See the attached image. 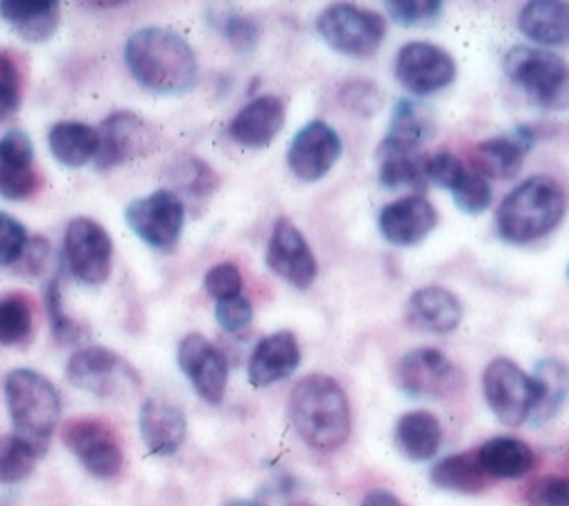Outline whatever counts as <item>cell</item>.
<instances>
[{
  "instance_id": "5b68a950",
  "label": "cell",
  "mask_w": 569,
  "mask_h": 506,
  "mask_svg": "<svg viewBox=\"0 0 569 506\" xmlns=\"http://www.w3.org/2000/svg\"><path fill=\"white\" fill-rule=\"evenodd\" d=\"M505 72L513 87L542 111H569V63L542 48L513 46L505 54Z\"/></svg>"
},
{
  "instance_id": "d4e9b609",
  "label": "cell",
  "mask_w": 569,
  "mask_h": 506,
  "mask_svg": "<svg viewBox=\"0 0 569 506\" xmlns=\"http://www.w3.org/2000/svg\"><path fill=\"white\" fill-rule=\"evenodd\" d=\"M396 446L413 464L430 462L443 446V427L430 411H407L396 425Z\"/></svg>"
},
{
  "instance_id": "681fc988",
  "label": "cell",
  "mask_w": 569,
  "mask_h": 506,
  "mask_svg": "<svg viewBox=\"0 0 569 506\" xmlns=\"http://www.w3.org/2000/svg\"><path fill=\"white\" fill-rule=\"evenodd\" d=\"M360 506H405V504H402L393 493L378 488V490L367 493Z\"/></svg>"
},
{
  "instance_id": "f6af8a7d",
  "label": "cell",
  "mask_w": 569,
  "mask_h": 506,
  "mask_svg": "<svg viewBox=\"0 0 569 506\" xmlns=\"http://www.w3.org/2000/svg\"><path fill=\"white\" fill-rule=\"evenodd\" d=\"M177 183L186 190V195L206 197V195L212 192V188L218 186V177H216V172H212L203 161H199V159H186V161L179 166Z\"/></svg>"
},
{
  "instance_id": "ab89813d",
  "label": "cell",
  "mask_w": 569,
  "mask_h": 506,
  "mask_svg": "<svg viewBox=\"0 0 569 506\" xmlns=\"http://www.w3.org/2000/svg\"><path fill=\"white\" fill-rule=\"evenodd\" d=\"M28 242H30V236L17 217L0 212V267L14 269V265L26 254Z\"/></svg>"
},
{
  "instance_id": "f546056e",
  "label": "cell",
  "mask_w": 569,
  "mask_h": 506,
  "mask_svg": "<svg viewBox=\"0 0 569 506\" xmlns=\"http://www.w3.org/2000/svg\"><path fill=\"white\" fill-rule=\"evenodd\" d=\"M486 475L495 479H520L531 473L536 455L529 444L516 437H495L477 448Z\"/></svg>"
},
{
  "instance_id": "2e32d148",
  "label": "cell",
  "mask_w": 569,
  "mask_h": 506,
  "mask_svg": "<svg viewBox=\"0 0 569 506\" xmlns=\"http://www.w3.org/2000/svg\"><path fill=\"white\" fill-rule=\"evenodd\" d=\"M267 267L278 278L290 282L297 289H308L317 280V258L303 234L288 220V217H280L273 225L267 245Z\"/></svg>"
},
{
  "instance_id": "52a82bcc",
  "label": "cell",
  "mask_w": 569,
  "mask_h": 506,
  "mask_svg": "<svg viewBox=\"0 0 569 506\" xmlns=\"http://www.w3.org/2000/svg\"><path fill=\"white\" fill-rule=\"evenodd\" d=\"M66 380L98 398H120L140 389V376L124 357L104 346H84L70 355Z\"/></svg>"
},
{
  "instance_id": "30bf717a",
  "label": "cell",
  "mask_w": 569,
  "mask_h": 506,
  "mask_svg": "<svg viewBox=\"0 0 569 506\" xmlns=\"http://www.w3.org/2000/svg\"><path fill=\"white\" fill-rule=\"evenodd\" d=\"M61 437L66 448L98 479H113L124 464L118 431L100 418H73L63 423Z\"/></svg>"
},
{
  "instance_id": "7a4b0ae2",
  "label": "cell",
  "mask_w": 569,
  "mask_h": 506,
  "mask_svg": "<svg viewBox=\"0 0 569 506\" xmlns=\"http://www.w3.org/2000/svg\"><path fill=\"white\" fill-rule=\"evenodd\" d=\"M290 420L301 441L321 455L341 450L352 431L348 396L326 374L306 376L295 385L290 394Z\"/></svg>"
},
{
  "instance_id": "603a6c76",
  "label": "cell",
  "mask_w": 569,
  "mask_h": 506,
  "mask_svg": "<svg viewBox=\"0 0 569 506\" xmlns=\"http://www.w3.org/2000/svg\"><path fill=\"white\" fill-rule=\"evenodd\" d=\"M138 429L142 444L152 455L170 457L188 437V420L179 405L163 398H150L140 407Z\"/></svg>"
},
{
  "instance_id": "7dc6e473",
  "label": "cell",
  "mask_w": 569,
  "mask_h": 506,
  "mask_svg": "<svg viewBox=\"0 0 569 506\" xmlns=\"http://www.w3.org/2000/svg\"><path fill=\"white\" fill-rule=\"evenodd\" d=\"M216 319L218 324L227 330V333H240L244 328L251 326L253 321V306L249 299L233 297V299H224L218 301L216 306Z\"/></svg>"
},
{
  "instance_id": "8fae6325",
  "label": "cell",
  "mask_w": 569,
  "mask_h": 506,
  "mask_svg": "<svg viewBox=\"0 0 569 506\" xmlns=\"http://www.w3.org/2000/svg\"><path fill=\"white\" fill-rule=\"evenodd\" d=\"M124 220L148 247L170 251L183 234L186 206L172 190H157L148 197L133 199L124 210Z\"/></svg>"
},
{
  "instance_id": "4dcf8cb0",
  "label": "cell",
  "mask_w": 569,
  "mask_h": 506,
  "mask_svg": "<svg viewBox=\"0 0 569 506\" xmlns=\"http://www.w3.org/2000/svg\"><path fill=\"white\" fill-rule=\"evenodd\" d=\"M430 479L441 490H450L459 495H479L492 484V479L486 475L479 462L477 448L441 459L430 470Z\"/></svg>"
},
{
  "instance_id": "83f0119b",
  "label": "cell",
  "mask_w": 569,
  "mask_h": 506,
  "mask_svg": "<svg viewBox=\"0 0 569 506\" xmlns=\"http://www.w3.org/2000/svg\"><path fill=\"white\" fill-rule=\"evenodd\" d=\"M435 120L425 107L413 100L396 102L389 120V131L380 145V150H405L420 152L422 142L432 136Z\"/></svg>"
},
{
  "instance_id": "6da1fadb",
  "label": "cell",
  "mask_w": 569,
  "mask_h": 506,
  "mask_svg": "<svg viewBox=\"0 0 569 506\" xmlns=\"http://www.w3.org/2000/svg\"><path fill=\"white\" fill-rule=\"evenodd\" d=\"M131 78L152 93L183 96L197 87L199 63L192 46L166 28H142L124 46Z\"/></svg>"
},
{
  "instance_id": "9a60e30c",
  "label": "cell",
  "mask_w": 569,
  "mask_h": 506,
  "mask_svg": "<svg viewBox=\"0 0 569 506\" xmlns=\"http://www.w3.org/2000/svg\"><path fill=\"white\" fill-rule=\"evenodd\" d=\"M177 361L201 400L208 405H222L229 387V365L216 344L192 333L181 339Z\"/></svg>"
},
{
  "instance_id": "f907efd6",
  "label": "cell",
  "mask_w": 569,
  "mask_h": 506,
  "mask_svg": "<svg viewBox=\"0 0 569 506\" xmlns=\"http://www.w3.org/2000/svg\"><path fill=\"white\" fill-rule=\"evenodd\" d=\"M224 506H262V504H258V502H253V499H231V502H227Z\"/></svg>"
},
{
  "instance_id": "277c9868",
  "label": "cell",
  "mask_w": 569,
  "mask_h": 506,
  "mask_svg": "<svg viewBox=\"0 0 569 506\" xmlns=\"http://www.w3.org/2000/svg\"><path fill=\"white\" fill-rule=\"evenodd\" d=\"M6 400L14 425V441L34 462L41 459L61 418L57 387L39 371L14 369L6 380Z\"/></svg>"
},
{
  "instance_id": "8992f818",
  "label": "cell",
  "mask_w": 569,
  "mask_h": 506,
  "mask_svg": "<svg viewBox=\"0 0 569 506\" xmlns=\"http://www.w3.org/2000/svg\"><path fill=\"white\" fill-rule=\"evenodd\" d=\"M315 26L328 48L355 59L373 57L387 37V19L382 14L350 3L328 6Z\"/></svg>"
},
{
  "instance_id": "7c38bea8",
  "label": "cell",
  "mask_w": 569,
  "mask_h": 506,
  "mask_svg": "<svg viewBox=\"0 0 569 506\" xmlns=\"http://www.w3.org/2000/svg\"><path fill=\"white\" fill-rule=\"evenodd\" d=\"M396 80L418 98L435 96L457 80L455 57L430 41L405 43L396 54Z\"/></svg>"
},
{
  "instance_id": "ee69618b",
  "label": "cell",
  "mask_w": 569,
  "mask_h": 506,
  "mask_svg": "<svg viewBox=\"0 0 569 506\" xmlns=\"http://www.w3.org/2000/svg\"><path fill=\"white\" fill-rule=\"evenodd\" d=\"M466 170L468 168L452 152H437L432 157H427V166H425L427 183H435L446 190H452L459 183V179L466 175Z\"/></svg>"
},
{
  "instance_id": "f5cc1de1",
  "label": "cell",
  "mask_w": 569,
  "mask_h": 506,
  "mask_svg": "<svg viewBox=\"0 0 569 506\" xmlns=\"http://www.w3.org/2000/svg\"><path fill=\"white\" fill-rule=\"evenodd\" d=\"M567 276H569V265H567Z\"/></svg>"
},
{
  "instance_id": "d6a6232c",
  "label": "cell",
  "mask_w": 569,
  "mask_h": 506,
  "mask_svg": "<svg viewBox=\"0 0 569 506\" xmlns=\"http://www.w3.org/2000/svg\"><path fill=\"white\" fill-rule=\"evenodd\" d=\"M380 183L389 190L409 188L425 190L427 186V157L422 152H405V150H380Z\"/></svg>"
},
{
  "instance_id": "4fadbf2b",
  "label": "cell",
  "mask_w": 569,
  "mask_h": 506,
  "mask_svg": "<svg viewBox=\"0 0 569 506\" xmlns=\"http://www.w3.org/2000/svg\"><path fill=\"white\" fill-rule=\"evenodd\" d=\"M63 260L80 282L91 287L102 285L113 265L111 236L91 217H76L63 234Z\"/></svg>"
},
{
  "instance_id": "e575fe53",
  "label": "cell",
  "mask_w": 569,
  "mask_h": 506,
  "mask_svg": "<svg viewBox=\"0 0 569 506\" xmlns=\"http://www.w3.org/2000/svg\"><path fill=\"white\" fill-rule=\"evenodd\" d=\"M43 301H46V312H48V319H50L52 335L59 344L68 346V344H80L82 339H87V335H89L87 328L63 310V297H61L57 278H52L46 285Z\"/></svg>"
},
{
  "instance_id": "ffe728a7",
  "label": "cell",
  "mask_w": 569,
  "mask_h": 506,
  "mask_svg": "<svg viewBox=\"0 0 569 506\" xmlns=\"http://www.w3.org/2000/svg\"><path fill=\"white\" fill-rule=\"evenodd\" d=\"M533 131L529 127H518L511 133L492 136L481 142L472 152L475 170L486 179L511 181L520 175L527 155L533 150Z\"/></svg>"
},
{
  "instance_id": "4316f807",
  "label": "cell",
  "mask_w": 569,
  "mask_h": 506,
  "mask_svg": "<svg viewBox=\"0 0 569 506\" xmlns=\"http://www.w3.org/2000/svg\"><path fill=\"white\" fill-rule=\"evenodd\" d=\"M48 148L61 166L82 168L98 159L100 131L84 122L63 120L52 125L48 133Z\"/></svg>"
},
{
  "instance_id": "44dd1931",
  "label": "cell",
  "mask_w": 569,
  "mask_h": 506,
  "mask_svg": "<svg viewBox=\"0 0 569 506\" xmlns=\"http://www.w3.org/2000/svg\"><path fill=\"white\" fill-rule=\"evenodd\" d=\"M301 365V346L295 333L280 330L260 339L249 357V380L253 387H271L288 380Z\"/></svg>"
},
{
  "instance_id": "f1b7e54d",
  "label": "cell",
  "mask_w": 569,
  "mask_h": 506,
  "mask_svg": "<svg viewBox=\"0 0 569 506\" xmlns=\"http://www.w3.org/2000/svg\"><path fill=\"white\" fill-rule=\"evenodd\" d=\"M0 17L8 21V26L14 28V32L30 41V43H43L54 37L59 30V3H30V0H3L0 3Z\"/></svg>"
},
{
  "instance_id": "d6986e66",
  "label": "cell",
  "mask_w": 569,
  "mask_h": 506,
  "mask_svg": "<svg viewBox=\"0 0 569 506\" xmlns=\"http://www.w3.org/2000/svg\"><path fill=\"white\" fill-rule=\"evenodd\" d=\"M439 225V212L422 195L400 197L380 212V234L393 247H413L430 236Z\"/></svg>"
},
{
  "instance_id": "d590c367",
  "label": "cell",
  "mask_w": 569,
  "mask_h": 506,
  "mask_svg": "<svg viewBox=\"0 0 569 506\" xmlns=\"http://www.w3.org/2000/svg\"><path fill=\"white\" fill-rule=\"evenodd\" d=\"M23 102V72L19 61L0 52V122L17 116Z\"/></svg>"
},
{
  "instance_id": "ba28073f",
  "label": "cell",
  "mask_w": 569,
  "mask_h": 506,
  "mask_svg": "<svg viewBox=\"0 0 569 506\" xmlns=\"http://www.w3.org/2000/svg\"><path fill=\"white\" fill-rule=\"evenodd\" d=\"M483 398L490 411L507 427H520L531 420L538 403L536 378L509 357H495L481 378Z\"/></svg>"
},
{
  "instance_id": "5bb4252c",
  "label": "cell",
  "mask_w": 569,
  "mask_h": 506,
  "mask_svg": "<svg viewBox=\"0 0 569 506\" xmlns=\"http://www.w3.org/2000/svg\"><path fill=\"white\" fill-rule=\"evenodd\" d=\"M98 168L111 170L152 155L159 148L154 127L133 111H116L100 125Z\"/></svg>"
},
{
  "instance_id": "7bdbcfd3",
  "label": "cell",
  "mask_w": 569,
  "mask_h": 506,
  "mask_svg": "<svg viewBox=\"0 0 569 506\" xmlns=\"http://www.w3.org/2000/svg\"><path fill=\"white\" fill-rule=\"evenodd\" d=\"M527 506H569V477H540L525 490Z\"/></svg>"
},
{
  "instance_id": "3957f363",
  "label": "cell",
  "mask_w": 569,
  "mask_h": 506,
  "mask_svg": "<svg viewBox=\"0 0 569 506\" xmlns=\"http://www.w3.org/2000/svg\"><path fill=\"white\" fill-rule=\"evenodd\" d=\"M567 212V195L562 186L536 175L518 183L497 208L495 229L505 242L522 247L549 236Z\"/></svg>"
},
{
  "instance_id": "74e56055",
  "label": "cell",
  "mask_w": 569,
  "mask_h": 506,
  "mask_svg": "<svg viewBox=\"0 0 569 506\" xmlns=\"http://www.w3.org/2000/svg\"><path fill=\"white\" fill-rule=\"evenodd\" d=\"M455 197V204L466 215H479L492 204V188L483 175L477 170H466V175L459 179V183L450 190Z\"/></svg>"
},
{
  "instance_id": "ac0fdd59",
  "label": "cell",
  "mask_w": 569,
  "mask_h": 506,
  "mask_svg": "<svg viewBox=\"0 0 569 506\" xmlns=\"http://www.w3.org/2000/svg\"><path fill=\"white\" fill-rule=\"evenodd\" d=\"M43 177L34 168V148L26 131L12 129L0 138V195L10 201L34 197Z\"/></svg>"
},
{
  "instance_id": "7402d4cb",
  "label": "cell",
  "mask_w": 569,
  "mask_h": 506,
  "mask_svg": "<svg viewBox=\"0 0 569 506\" xmlns=\"http://www.w3.org/2000/svg\"><path fill=\"white\" fill-rule=\"evenodd\" d=\"M463 319V306L450 289L430 285L420 287L405 304V321L420 333L448 335L459 328Z\"/></svg>"
},
{
  "instance_id": "1f68e13d",
  "label": "cell",
  "mask_w": 569,
  "mask_h": 506,
  "mask_svg": "<svg viewBox=\"0 0 569 506\" xmlns=\"http://www.w3.org/2000/svg\"><path fill=\"white\" fill-rule=\"evenodd\" d=\"M538 385V403L531 414L533 425L549 423L569 396V369L560 359H540L533 371Z\"/></svg>"
},
{
  "instance_id": "b9f144b4",
  "label": "cell",
  "mask_w": 569,
  "mask_h": 506,
  "mask_svg": "<svg viewBox=\"0 0 569 506\" xmlns=\"http://www.w3.org/2000/svg\"><path fill=\"white\" fill-rule=\"evenodd\" d=\"M222 34L227 37V41L240 50V52H253L260 43L262 37V28L253 17L240 14V12H231L222 19Z\"/></svg>"
},
{
  "instance_id": "484cf974",
  "label": "cell",
  "mask_w": 569,
  "mask_h": 506,
  "mask_svg": "<svg viewBox=\"0 0 569 506\" xmlns=\"http://www.w3.org/2000/svg\"><path fill=\"white\" fill-rule=\"evenodd\" d=\"M520 32L540 46L569 43V3L562 0H531L518 14Z\"/></svg>"
},
{
  "instance_id": "836d02e7",
  "label": "cell",
  "mask_w": 569,
  "mask_h": 506,
  "mask_svg": "<svg viewBox=\"0 0 569 506\" xmlns=\"http://www.w3.org/2000/svg\"><path fill=\"white\" fill-rule=\"evenodd\" d=\"M32 333V304L26 295L0 299V344L19 346Z\"/></svg>"
},
{
  "instance_id": "816d5d0a",
  "label": "cell",
  "mask_w": 569,
  "mask_h": 506,
  "mask_svg": "<svg viewBox=\"0 0 569 506\" xmlns=\"http://www.w3.org/2000/svg\"><path fill=\"white\" fill-rule=\"evenodd\" d=\"M295 506H317V504H308V502H306V504H295Z\"/></svg>"
},
{
  "instance_id": "c3c4849f",
  "label": "cell",
  "mask_w": 569,
  "mask_h": 506,
  "mask_svg": "<svg viewBox=\"0 0 569 506\" xmlns=\"http://www.w3.org/2000/svg\"><path fill=\"white\" fill-rule=\"evenodd\" d=\"M48 256H50L48 242L43 238H30L26 254L14 265V274H19V276H39L46 269Z\"/></svg>"
},
{
  "instance_id": "cb8c5ba5",
  "label": "cell",
  "mask_w": 569,
  "mask_h": 506,
  "mask_svg": "<svg viewBox=\"0 0 569 506\" xmlns=\"http://www.w3.org/2000/svg\"><path fill=\"white\" fill-rule=\"evenodd\" d=\"M284 125V102L276 96H260L244 105L229 122V136L249 150L273 142Z\"/></svg>"
},
{
  "instance_id": "f35d334b",
  "label": "cell",
  "mask_w": 569,
  "mask_h": 506,
  "mask_svg": "<svg viewBox=\"0 0 569 506\" xmlns=\"http://www.w3.org/2000/svg\"><path fill=\"white\" fill-rule=\"evenodd\" d=\"M34 470V459L23 453L14 437H0V484H21Z\"/></svg>"
},
{
  "instance_id": "e0dca14e",
  "label": "cell",
  "mask_w": 569,
  "mask_h": 506,
  "mask_svg": "<svg viewBox=\"0 0 569 506\" xmlns=\"http://www.w3.org/2000/svg\"><path fill=\"white\" fill-rule=\"evenodd\" d=\"M339 157L341 136L326 120H312L297 131L288 152V166L299 181L315 183L335 168Z\"/></svg>"
},
{
  "instance_id": "bcb514c9",
  "label": "cell",
  "mask_w": 569,
  "mask_h": 506,
  "mask_svg": "<svg viewBox=\"0 0 569 506\" xmlns=\"http://www.w3.org/2000/svg\"><path fill=\"white\" fill-rule=\"evenodd\" d=\"M341 102L352 113L373 116L380 109L382 98H380L378 87H373L369 82H350L341 89Z\"/></svg>"
},
{
  "instance_id": "9c48e42d",
  "label": "cell",
  "mask_w": 569,
  "mask_h": 506,
  "mask_svg": "<svg viewBox=\"0 0 569 506\" xmlns=\"http://www.w3.org/2000/svg\"><path fill=\"white\" fill-rule=\"evenodd\" d=\"M398 389L409 398H452L463 385L466 376L455 361L439 348H413L405 353L393 371Z\"/></svg>"
},
{
  "instance_id": "8d00e7d4",
  "label": "cell",
  "mask_w": 569,
  "mask_h": 506,
  "mask_svg": "<svg viewBox=\"0 0 569 506\" xmlns=\"http://www.w3.org/2000/svg\"><path fill=\"white\" fill-rule=\"evenodd\" d=\"M387 14L402 28H427L441 19L443 3L439 0H398V3H387Z\"/></svg>"
},
{
  "instance_id": "60d3db41",
  "label": "cell",
  "mask_w": 569,
  "mask_h": 506,
  "mask_svg": "<svg viewBox=\"0 0 569 506\" xmlns=\"http://www.w3.org/2000/svg\"><path fill=\"white\" fill-rule=\"evenodd\" d=\"M242 285V274L233 262H220L216 267H210L203 276V289L218 301L240 297Z\"/></svg>"
}]
</instances>
